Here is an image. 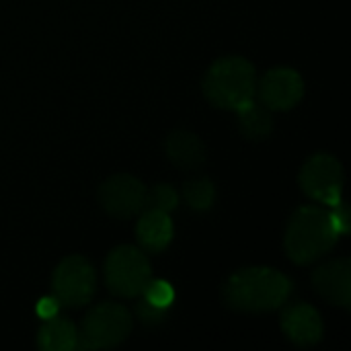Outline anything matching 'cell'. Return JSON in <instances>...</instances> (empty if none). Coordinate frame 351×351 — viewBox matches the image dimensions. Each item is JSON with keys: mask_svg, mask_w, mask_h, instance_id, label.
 <instances>
[{"mask_svg": "<svg viewBox=\"0 0 351 351\" xmlns=\"http://www.w3.org/2000/svg\"><path fill=\"white\" fill-rule=\"evenodd\" d=\"M177 206H179V195H177V191L171 185H156L146 195V208H154V210H162V212H173Z\"/></svg>", "mask_w": 351, "mask_h": 351, "instance_id": "cell-18", "label": "cell"}, {"mask_svg": "<svg viewBox=\"0 0 351 351\" xmlns=\"http://www.w3.org/2000/svg\"><path fill=\"white\" fill-rule=\"evenodd\" d=\"M292 280L271 267H245L222 286L226 306L239 313H267L282 308L292 296Z\"/></svg>", "mask_w": 351, "mask_h": 351, "instance_id": "cell-1", "label": "cell"}, {"mask_svg": "<svg viewBox=\"0 0 351 351\" xmlns=\"http://www.w3.org/2000/svg\"><path fill=\"white\" fill-rule=\"evenodd\" d=\"M37 346L43 351L78 350V329L64 317L45 319L37 333Z\"/></svg>", "mask_w": 351, "mask_h": 351, "instance_id": "cell-14", "label": "cell"}, {"mask_svg": "<svg viewBox=\"0 0 351 351\" xmlns=\"http://www.w3.org/2000/svg\"><path fill=\"white\" fill-rule=\"evenodd\" d=\"M60 300L56 298V296H45V298H41L39 300V304H37V315L45 321V319H51V317H56L58 313H60Z\"/></svg>", "mask_w": 351, "mask_h": 351, "instance_id": "cell-21", "label": "cell"}, {"mask_svg": "<svg viewBox=\"0 0 351 351\" xmlns=\"http://www.w3.org/2000/svg\"><path fill=\"white\" fill-rule=\"evenodd\" d=\"M300 187L311 199L327 208L337 206L341 202L343 191L341 162L329 152L313 154L300 171Z\"/></svg>", "mask_w": 351, "mask_h": 351, "instance_id": "cell-7", "label": "cell"}, {"mask_svg": "<svg viewBox=\"0 0 351 351\" xmlns=\"http://www.w3.org/2000/svg\"><path fill=\"white\" fill-rule=\"evenodd\" d=\"M313 286L319 296L327 302L350 308L351 306V261L350 259H335L323 263L313 271Z\"/></svg>", "mask_w": 351, "mask_h": 351, "instance_id": "cell-10", "label": "cell"}, {"mask_svg": "<svg viewBox=\"0 0 351 351\" xmlns=\"http://www.w3.org/2000/svg\"><path fill=\"white\" fill-rule=\"evenodd\" d=\"M282 331L286 337L300 346V348H311L323 339L325 325L319 315V311L311 304L296 302L288 306L282 315Z\"/></svg>", "mask_w": 351, "mask_h": 351, "instance_id": "cell-11", "label": "cell"}, {"mask_svg": "<svg viewBox=\"0 0 351 351\" xmlns=\"http://www.w3.org/2000/svg\"><path fill=\"white\" fill-rule=\"evenodd\" d=\"M132 315L115 302H101L88 311L78 331V350L117 348L132 333Z\"/></svg>", "mask_w": 351, "mask_h": 351, "instance_id": "cell-4", "label": "cell"}, {"mask_svg": "<svg viewBox=\"0 0 351 351\" xmlns=\"http://www.w3.org/2000/svg\"><path fill=\"white\" fill-rule=\"evenodd\" d=\"M51 290L62 306L80 308L88 304L97 290L93 263L82 255H70L62 259L51 276Z\"/></svg>", "mask_w": 351, "mask_h": 351, "instance_id": "cell-6", "label": "cell"}, {"mask_svg": "<svg viewBox=\"0 0 351 351\" xmlns=\"http://www.w3.org/2000/svg\"><path fill=\"white\" fill-rule=\"evenodd\" d=\"M136 237L140 245L150 253H160L173 241V222L169 212L146 208L140 212L136 224Z\"/></svg>", "mask_w": 351, "mask_h": 351, "instance_id": "cell-12", "label": "cell"}, {"mask_svg": "<svg viewBox=\"0 0 351 351\" xmlns=\"http://www.w3.org/2000/svg\"><path fill=\"white\" fill-rule=\"evenodd\" d=\"M148 257L130 245L113 249L105 259V284L111 294L121 298H136L150 282Z\"/></svg>", "mask_w": 351, "mask_h": 351, "instance_id": "cell-5", "label": "cell"}, {"mask_svg": "<svg viewBox=\"0 0 351 351\" xmlns=\"http://www.w3.org/2000/svg\"><path fill=\"white\" fill-rule=\"evenodd\" d=\"M146 195L148 189L144 187V183L128 173L113 175L99 187L101 208L117 220L138 216L146 208Z\"/></svg>", "mask_w": 351, "mask_h": 351, "instance_id": "cell-8", "label": "cell"}, {"mask_svg": "<svg viewBox=\"0 0 351 351\" xmlns=\"http://www.w3.org/2000/svg\"><path fill=\"white\" fill-rule=\"evenodd\" d=\"M165 152L169 160L181 169H195L206 160L204 142L187 130L171 132L165 140Z\"/></svg>", "mask_w": 351, "mask_h": 351, "instance_id": "cell-13", "label": "cell"}, {"mask_svg": "<svg viewBox=\"0 0 351 351\" xmlns=\"http://www.w3.org/2000/svg\"><path fill=\"white\" fill-rule=\"evenodd\" d=\"M255 97L269 111H288L304 97V80L294 68H271L257 82Z\"/></svg>", "mask_w": 351, "mask_h": 351, "instance_id": "cell-9", "label": "cell"}, {"mask_svg": "<svg viewBox=\"0 0 351 351\" xmlns=\"http://www.w3.org/2000/svg\"><path fill=\"white\" fill-rule=\"evenodd\" d=\"M140 296H142L146 302H150L152 306L165 308V311H169V306L175 302V290H173V286H171L169 282H165V280H152V278H150V282L146 284V288L142 290Z\"/></svg>", "mask_w": 351, "mask_h": 351, "instance_id": "cell-17", "label": "cell"}, {"mask_svg": "<svg viewBox=\"0 0 351 351\" xmlns=\"http://www.w3.org/2000/svg\"><path fill=\"white\" fill-rule=\"evenodd\" d=\"M329 218H331V224H333V228H335V232L339 237H346L350 232V212H348V206L343 204V199L337 206L331 208Z\"/></svg>", "mask_w": 351, "mask_h": 351, "instance_id": "cell-20", "label": "cell"}, {"mask_svg": "<svg viewBox=\"0 0 351 351\" xmlns=\"http://www.w3.org/2000/svg\"><path fill=\"white\" fill-rule=\"evenodd\" d=\"M183 195L189 204V208L197 210V212H206L212 208L214 204V197H216V189H214V183L206 177L202 179H193L189 183H185L183 187Z\"/></svg>", "mask_w": 351, "mask_h": 351, "instance_id": "cell-16", "label": "cell"}, {"mask_svg": "<svg viewBox=\"0 0 351 351\" xmlns=\"http://www.w3.org/2000/svg\"><path fill=\"white\" fill-rule=\"evenodd\" d=\"M239 115V128L243 136L249 140H265L274 130V117L271 111L257 99H251L241 109H237Z\"/></svg>", "mask_w": 351, "mask_h": 351, "instance_id": "cell-15", "label": "cell"}, {"mask_svg": "<svg viewBox=\"0 0 351 351\" xmlns=\"http://www.w3.org/2000/svg\"><path fill=\"white\" fill-rule=\"evenodd\" d=\"M337 239L339 234L331 224L329 210L321 206H302L288 222L284 249L290 261L296 265H308L325 257L335 247Z\"/></svg>", "mask_w": 351, "mask_h": 351, "instance_id": "cell-2", "label": "cell"}, {"mask_svg": "<svg viewBox=\"0 0 351 351\" xmlns=\"http://www.w3.org/2000/svg\"><path fill=\"white\" fill-rule=\"evenodd\" d=\"M257 74L255 66L241 58L228 56L216 60L204 78V95L208 101L220 109L237 111L251 99H255Z\"/></svg>", "mask_w": 351, "mask_h": 351, "instance_id": "cell-3", "label": "cell"}, {"mask_svg": "<svg viewBox=\"0 0 351 351\" xmlns=\"http://www.w3.org/2000/svg\"><path fill=\"white\" fill-rule=\"evenodd\" d=\"M136 313H138V319L144 325H160L167 319V311L165 308H156L150 302H146L144 298L136 304Z\"/></svg>", "mask_w": 351, "mask_h": 351, "instance_id": "cell-19", "label": "cell"}]
</instances>
